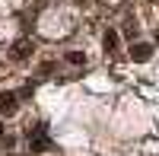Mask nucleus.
Instances as JSON below:
<instances>
[{"mask_svg": "<svg viewBox=\"0 0 159 156\" xmlns=\"http://www.w3.org/2000/svg\"><path fill=\"white\" fill-rule=\"evenodd\" d=\"M29 147H32V153H45V150H51V137L45 134L42 124L29 127Z\"/></svg>", "mask_w": 159, "mask_h": 156, "instance_id": "1", "label": "nucleus"}, {"mask_svg": "<svg viewBox=\"0 0 159 156\" xmlns=\"http://www.w3.org/2000/svg\"><path fill=\"white\" fill-rule=\"evenodd\" d=\"M130 57H134V61H150L153 57V45H147V42H137V45H130Z\"/></svg>", "mask_w": 159, "mask_h": 156, "instance_id": "2", "label": "nucleus"}, {"mask_svg": "<svg viewBox=\"0 0 159 156\" xmlns=\"http://www.w3.org/2000/svg\"><path fill=\"white\" fill-rule=\"evenodd\" d=\"M16 93H0V115H16Z\"/></svg>", "mask_w": 159, "mask_h": 156, "instance_id": "3", "label": "nucleus"}, {"mask_svg": "<svg viewBox=\"0 0 159 156\" xmlns=\"http://www.w3.org/2000/svg\"><path fill=\"white\" fill-rule=\"evenodd\" d=\"M102 45H105V51H108V54H115V51L121 48V38H118V32H115V29H108V32L102 35Z\"/></svg>", "mask_w": 159, "mask_h": 156, "instance_id": "4", "label": "nucleus"}, {"mask_svg": "<svg viewBox=\"0 0 159 156\" xmlns=\"http://www.w3.org/2000/svg\"><path fill=\"white\" fill-rule=\"evenodd\" d=\"M29 54H32V42H25V38H22V42L13 45V57H16V61H25Z\"/></svg>", "mask_w": 159, "mask_h": 156, "instance_id": "5", "label": "nucleus"}, {"mask_svg": "<svg viewBox=\"0 0 159 156\" xmlns=\"http://www.w3.org/2000/svg\"><path fill=\"white\" fill-rule=\"evenodd\" d=\"M67 61L70 64H86V54L83 51H67Z\"/></svg>", "mask_w": 159, "mask_h": 156, "instance_id": "6", "label": "nucleus"}]
</instances>
